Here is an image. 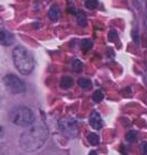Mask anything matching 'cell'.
<instances>
[{"instance_id": "obj_18", "label": "cell", "mask_w": 147, "mask_h": 155, "mask_svg": "<svg viewBox=\"0 0 147 155\" xmlns=\"http://www.w3.org/2000/svg\"><path fill=\"white\" fill-rule=\"evenodd\" d=\"M139 149H141L142 155H147V142H143L139 146Z\"/></svg>"}, {"instance_id": "obj_20", "label": "cell", "mask_w": 147, "mask_h": 155, "mask_svg": "<svg viewBox=\"0 0 147 155\" xmlns=\"http://www.w3.org/2000/svg\"><path fill=\"white\" fill-rule=\"evenodd\" d=\"M88 155H98V154H97V153L94 152V151H91V152L89 153V154H88Z\"/></svg>"}, {"instance_id": "obj_16", "label": "cell", "mask_w": 147, "mask_h": 155, "mask_svg": "<svg viewBox=\"0 0 147 155\" xmlns=\"http://www.w3.org/2000/svg\"><path fill=\"white\" fill-rule=\"evenodd\" d=\"M77 20H78V23L82 27H86L87 25V19L85 17V15L82 12H78V15H77Z\"/></svg>"}, {"instance_id": "obj_5", "label": "cell", "mask_w": 147, "mask_h": 155, "mask_svg": "<svg viewBox=\"0 0 147 155\" xmlns=\"http://www.w3.org/2000/svg\"><path fill=\"white\" fill-rule=\"evenodd\" d=\"M59 130L63 134L69 137H75L78 135V124L75 119H72L70 117H65L62 118L58 122Z\"/></svg>"}, {"instance_id": "obj_4", "label": "cell", "mask_w": 147, "mask_h": 155, "mask_svg": "<svg viewBox=\"0 0 147 155\" xmlns=\"http://www.w3.org/2000/svg\"><path fill=\"white\" fill-rule=\"evenodd\" d=\"M3 84L7 90L11 94H22L27 90L25 84L13 74H8L3 77Z\"/></svg>"}, {"instance_id": "obj_12", "label": "cell", "mask_w": 147, "mask_h": 155, "mask_svg": "<svg viewBox=\"0 0 147 155\" xmlns=\"http://www.w3.org/2000/svg\"><path fill=\"white\" fill-rule=\"evenodd\" d=\"M78 85L81 87V88H84V89H88V88H90L91 87V81L87 78H79L78 81Z\"/></svg>"}, {"instance_id": "obj_14", "label": "cell", "mask_w": 147, "mask_h": 155, "mask_svg": "<svg viewBox=\"0 0 147 155\" xmlns=\"http://www.w3.org/2000/svg\"><path fill=\"white\" fill-rule=\"evenodd\" d=\"M103 97H104V95H103V93H102L101 90H97V91H94L93 95H92V99H93V101L94 102L102 101Z\"/></svg>"}, {"instance_id": "obj_11", "label": "cell", "mask_w": 147, "mask_h": 155, "mask_svg": "<svg viewBox=\"0 0 147 155\" xmlns=\"http://www.w3.org/2000/svg\"><path fill=\"white\" fill-rule=\"evenodd\" d=\"M72 67L76 73H79L82 71V68H84V64H82L79 60H74L72 63Z\"/></svg>"}, {"instance_id": "obj_2", "label": "cell", "mask_w": 147, "mask_h": 155, "mask_svg": "<svg viewBox=\"0 0 147 155\" xmlns=\"http://www.w3.org/2000/svg\"><path fill=\"white\" fill-rule=\"evenodd\" d=\"M12 60L15 68L22 75H29L34 69V58L30 51L22 45L15 46L12 52Z\"/></svg>"}, {"instance_id": "obj_3", "label": "cell", "mask_w": 147, "mask_h": 155, "mask_svg": "<svg viewBox=\"0 0 147 155\" xmlns=\"http://www.w3.org/2000/svg\"><path fill=\"white\" fill-rule=\"evenodd\" d=\"M9 118L10 121L14 125L23 127V128L30 127L35 121V117H34L33 111L31 110L30 108L25 107V106L14 107L10 111Z\"/></svg>"}, {"instance_id": "obj_1", "label": "cell", "mask_w": 147, "mask_h": 155, "mask_svg": "<svg viewBox=\"0 0 147 155\" xmlns=\"http://www.w3.org/2000/svg\"><path fill=\"white\" fill-rule=\"evenodd\" d=\"M48 132L45 125L42 123L33 122L27 127L20 137V146L27 152H33L42 147L47 139Z\"/></svg>"}, {"instance_id": "obj_15", "label": "cell", "mask_w": 147, "mask_h": 155, "mask_svg": "<svg viewBox=\"0 0 147 155\" xmlns=\"http://www.w3.org/2000/svg\"><path fill=\"white\" fill-rule=\"evenodd\" d=\"M86 8L90 10L96 9L97 7H98V0H86Z\"/></svg>"}, {"instance_id": "obj_9", "label": "cell", "mask_w": 147, "mask_h": 155, "mask_svg": "<svg viewBox=\"0 0 147 155\" xmlns=\"http://www.w3.org/2000/svg\"><path fill=\"white\" fill-rule=\"evenodd\" d=\"M72 84H74V81H72V78L69 77V76H64V77L60 79V87H63L65 89L70 88V87L72 86Z\"/></svg>"}, {"instance_id": "obj_17", "label": "cell", "mask_w": 147, "mask_h": 155, "mask_svg": "<svg viewBox=\"0 0 147 155\" xmlns=\"http://www.w3.org/2000/svg\"><path fill=\"white\" fill-rule=\"evenodd\" d=\"M136 137H137V133H136V131H129L127 133H126V141L127 142H133V141L136 140Z\"/></svg>"}, {"instance_id": "obj_6", "label": "cell", "mask_w": 147, "mask_h": 155, "mask_svg": "<svg viewBox=\"0 0 147 155\" xmlns=\"http://www.w3.org/2000/svg\"><path fill=\"white\" fill-rule=\"evenodd\" d=\"M14 42V36L9 31L0 29V44L3 46H9Z\"/></svg>"}, {"instance_id": "obj_10", "label": "cell", "mask_w": 147, "mask_h": 155, "mask_svg": "<svg viewBox=\"0 0 147 155\" xmlns=\"http://www.w3.org/2000/svg\"><path fill=\"white\" fill-rule=\"evenodd\" d=\"M87 140H88V142L93 146L98 145L100 142L99 137H98V134H96V133H89L87 137Z\"/></svg>"}, {"instance_id": "obj_21", "label": "cell", "mask_w": 147, "mask_h": 155, "mask_svg": "<svg viewBox=\"0 0 147 155\" xmlns=\"http://www.w3.org/2000/svg\"><path fill=\"white\" fill-rule=\"evenodd\" d=\"M1 133H2V127H0V135H1Z\"/></svg>"}, {"instance_id": "obj_19", "label": "cell", "mask_w": 147, "mask_h": 155, "mask_svg": "<svg viewBox=\"0 0 147 155\" xmlns=\"http://www.w3.org/2000/svg\"><path fill=\"white\" fill-rule=\"evenodd\" d=\"M115 38H117V34L115 31H111V32L109 33V41H113Z\"/></svg>"}, {"instance_id": "obj_13", "label": "cell", "mask_w": 147, "mask_h": 155, "mask_svg": "<svg viewBox=\"0 0 147 155\" xmlns=\"http://www.w3.org/2000/svg\"><path fill=\"white\" fill-rule=\"evenodd\" d=\"M91 48H92V41L91 40L85 39L81 41V48H82V51H88Z\"/></svg>"}, {"instance_id": "obj_7", "label": "cell", "mask_w": 147, "mask_h": 155, "mask_svg": "<svg viewBox=\"0 0 147 155\" xmlns=\"http://www.w3.org/2000/svg\"><path fill=\"white\" fill-rule=\"evenodd\" d=\"M89 124L94 130H100L102 128V119L99 112L93 111L89 117Z\"/></svg>"}, {"instance_id": "obj_8", "label": "cell", "mask_w": 147, "mask_h": 155, "mask_svg": "<svg viewBox=\"0 0 147 155\" xmlns=\"http://www.w3.org/2000/svg\"><path fill=\"white\" fill-rule=\"evenodd\" d=\"M48 18L51 19L52 21H54V22H56V21L59 20L60 18V10L59 8L57 6H52L51 8H50V10H48Z\"/></svg>"}]
</instances>
